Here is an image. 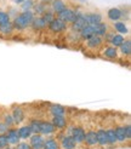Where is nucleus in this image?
<instances>
[{"mask_svg":"<svg viewBox=\"0 0 131 149\" xmlns=\"http://www.w3.org/2000/svg\"><path fill=\"white\" fill-rule=\"evenodd\" d=\"M118 52L123 57H130V54H131V40L130 39L124 40V42L118 47Z\"/></svg>","mask_w":131,"mask_h":149,"instance_id":"23","label":"nucleus"},{"mask_svg":"<svg viewBox=\"0 0 131 149\" xmlns=\"http://www.w3.org/2000/svg\"><path fill=\"white\" fill-rule=\"evenodd\" d=\"M124 40H125V35H121V34H118V33L114 32V34L112 35V38H111V40H109L108 44L118 49L121 44L124 42Z\"/></svg>","mask_w":131,"mask_h":149,"instance_id":"29","label":"nucleus"},{"mask_svg":"<svg viewBox=\"0 0 131 149\" xmlns=\"http://www.w3.org/2000/svg\"><path fill=\"white\" fill-rule=\"evenodd\" d=\"M50 114L51 115H66L67 114V109H66L64 106H62V104H51L50 106Z\"/></svg>","mask_w":131,"mask_h":149,"instance_id":"26","label":"nucleus"},{"mask_svg":"<svg viewBox=\"0 0 131 149\" xmlns=\"http://www.w3.org/2000/svg\"><path fill=\"white\" fill-rule=\"evenodd\" d=\"M17 131H18V136L21 138V141H28V138L32 136V131H31V127L29 125H21L20 127H17Z\"/></svg>","mask_w":131,"mask_h":149,"instance_id":"24","label":"nucleus"},{"mask_svg":"<svg viewBox=\"0 0 131 149\" xmlns=\"http://www.w3.org/2000/svg\"><path fill=\"white\" fill-rule=\"evenodd\" d=\"M41 17H43V19H44V21H45V22H46V23L49 24V23H50V22H51V21H52V19L55 18V17H56V15H55V13H54L52 11H51V10H49V9H47V10H46L45 12H44V13L41 15Z\"/></svg>","mask_w":131,"mask_h":149,"instance_id":"34","label":"nucleus"},{"mask_svg":"<svg viewBox=\"0 0 131 149\" xmlns=\"http://www.w3.org/2000/svg\"><path fill=\"white\" fill-rule=\"evenodd\" d=\"M56 129L55 126L52 125V123H51L50 120H41L40 123V135L43 136H51L54 135V133H56Z\"/></svg>","mask_w":131,"mask_h":149,"instance_id":"13","label":"nucleus"},{"mask_svg":"<svg viewBox=\"0 0 131 149\" xmlns=\"http://www.w3.org/2000/svg\"><path fill=\"white\" fill-rule=\"evenodd\" d=\"M85 26H86V21H85V17H84V13L78 12L77 18L70 23V31L73 33H79Z\"/></svg>","mask_w":131,"mask_h":149,"instance_id":"10","label":"nucleus"},{"mask_svg":"<svg viewBox=\"0 0 131 149\" xmlns=\"http://www.w3.org/2000/svg\"><path fill=\"white\" fill-rule=\"evenodd\" d=\"M101 55L103 58L106 59H109V61H115L118 59L119 57V52H118V49L112 46V45H106V46H102V50H101Z\"/></svg>","mask_w":131,"mask_h":149,"instance_id":"7","label":"nucleus"},{"mask_svg":"<svg viewBox=\"0 0 131 149\" xmlns=\"http://www.w3.org/2000/svg\"><path fill=\"white\" fill-rule=\"evenodd\" d=\"M113 31L118 34H121V35H128L129 34V27L128 24L125 23L124 21H116V22H113Z\"/></svg>","mask_w":131,"mask_h":149,"instance_id":"19","label":"nucleus"},{"mask_svg":"<svg viewBox=\"0 0 131 149\" xmlns=\"http://www.w3.org/2000/svg\"><path fill=\"white\" fill-rule=\"evenodd\" d=\"M84 144L89 149H95L96 147H98V144H97V137H96V130H95V129L85 130Z\"/></svg>","mask_w":131,"mask_h":149,"instance_id":"6","label":"nucleus"},{"mask_svg":"<svg viewBox=\"0 0 131 149\" xmlns=\"http://www.w3.org/2000/svg\"><path fill=\"white\" fill-rule=\"evenodd\" d=\"M29 27H31L33 31H43V29L47 28V23L43 19L41 16H34V18H33L32 23Z\"/></svg>","mask_w":131,"mask_h":149,"instance_id":"20","label":"nucleus"},{"mask_svg":"<svg viewBox=\"0 0 131 149\" xmlns=\"http://www.w3.org/2000/svg\"><path fill=\"white\" fill-rule=\"evenodd\" d=\"M66 7H67V4H66L64 0H51L50 3V10L55 15L62 11L63 9H66Z\"/></svg>","mask_w":131,"mask_h":149,"instance_id":"22","label":"nucleus"},{"mask_svg":"<svg viewBox=\"0 0 131 149\" xmlns=\"http://www.w3.org/2000/svg\"><path fill=\"white\" fill-rule=\"evenodd\" d=\"M43 149H61L60 148V142L56 137L52 136H47L44 141V146Z\"/></svg>","mask_w":131,"mask_h":149,"instance_id":"21","label":"nucleus"},{"mask_svg":"<svg viewBox=\"0 0 131 149\" xmlns=\"http://www.w3.org/2000/svg\"><path fill=\"white\" fill-rule=\"evenodd\" d=\"M47 29L51 33H54V34H61V33H64L68 29V24L66 23V22L61 21L60 18L55 17L47 24Z\"/></svg>","mask_w":131,"mask_h":149,"instance_id":"3","label":"nucleus"},{"mask_svg":"<svg viewBox=\"0 0 131 149\" xmlns=\"http://www.w3.org/2000/svg\"><path fill=\"white\" fill-rule=\"evenodd\" d=\"M6 137H7V141H9V144L10 146H16L21 138L18 136V131H17V127H15V126H12V127H9V130L6 131Z\"/></svg>","mask_w":131,"mask_h":149,"instance_id":"15","label":"nucleus"},{"mask_svg":"<svg viewBox=\"0 0 131 149\" xmlns=\"http://www.w3.org/2000/svg\"><path fill=\"white\" fill-rule=\"evenodd\" d=\"M78 34H79V36H80V39L85 41L86 39H89L90 36H92V35L95 34V33H93V26L86 24V26H85Z\"/></svg>","mask_w":131,"mask_h":149,"instance_id":"28","label":"nucleus"},{"mask_svg":"<svg viewBox=\"0 0 131 149\" xmlns=\"http://www.w3.org/2000/svg\"><path fill=\"white\" fill-rule=\"evenodd\" d=\"M114 132H115V138H116V143L119 144H124L128 142L126 136H125V131H124V124H118L114 127Z\"/></svg>","mask_w":131,"mask_h":149,"instance_id":"18","label":"nucleus"},{"mask_svg":"<svg viewBox=\"0 0 131 149\" xmlns=\"http://www.w3.org/2000/svg\"><path fill=\"white\" fill-rule=\"evenodd\" d=\"M47 9H49L47 5H45V4H43L41 1H39V3H35V4H34L32 11H33V13H34V16H41V15L45 12Z\"/></svg>","mask_w":131,"mask_h":149,"instance_id":"30","label":"nucleus"},{"mask_svg":"<svg viewBox=\"0 0 131 149\" xmlns=\"http://www.w3.org/2000/svg\"><path fill=\"white\" fill-rule=\"evenodd\" d=\"M13 26H12V22H7L5 24H0V34L5 35V36H9L13 33Z\"/></svg>","mask_w":131,"mask_h":149,"instance_id":"31","label":"nucleus"},{"mask_svg":"<svg viewBox=\"0 0 131 149\" xmlns=\"http://www.w3.org/2000/svg\"><path fill=\"white\" fill-rule=\"evenodd\" d=\"M7 130H9V126L5 125L3 121H0V135H3V133H6Z\"/></svg>","mask_w":131,"mask_h":149,"instance_id":"40","label":"nucleus"},{"mask_svg":"<svg viewBox=\"0 0 131 149\" xmlns=\"http://www.w3.org/2000/svg\"><path fill=\"white\" fill-rule=\"evenodd\" d=\"M84 17L86 21V24H90V26H95L97 23L103 22V16L100 12H86L84 13Z\"/></svg>","mask_w":131,"mask_h":149,"instance_id":"14","label":"nucleus"},{"mask_svg":"<svg viewBox=\"0 0 131 149\" xmlns=\"http://www.w3.org/2000/svg\"><path fill=\"white\" fill-rule=\"evenodd\" d=\"M78 12H79V11L73 10V9H70V7H66V9H63L62 11H60L58 13H56V17L60 18V19L63 21V22H66L67 24H70L72 22L77 18Z\"/></svg>","mask_w":131,"mask_h":149,"instance_id":"4","label":"nucleus"},{"mask_svg":"<svg viewBox=\"0 0 131 149\" xmlns=\"http://www.w3.org/2000/svg\"><path fill=\"white\" fill-rule=\"evenodd\" d=\"M67 133L72 136V138L75 141V143L78 146H83L84 144V138H85V129L80 125H74L72 127L68 129Z\"/></svg>","mask_w":131,"mask_h":149,"instance_id":"2","label":"nucleus"},{"mask_svg":"<svg viewBox=\"0 0 131 149\" xmlns=\"http://www.w3.org/2000/svg\"><path fill=\"white\" fill-rule=\"evenodd\" d=\"M40 123L41 120L39 119H32L31 121H29V127H31V131L32 133H39L40 132Z\"/></svg>","mask_w":131,"mask_h":149,"instance_id":"32","label":"nucleus"},{"mask_svg":"<svg viewBox=\"0 0 131 149\" xmlns=\"http://www.w3.org/2000/svg\"><path fill=\"white\" fill-rule=\"evenodd\" d=\"M4 149H15V146H10V144H9L7 147H5Z\"/></svg>","mask_w":131,"mask_h":149,"instance_id":"42","label":"nucleus"},{"mask_svg":"<svg viewBox=\"0 0 131 149\" xmlns=\"http://www.w3.org/2000/svg\"><path fill=\"white\" fill-rule=\"evenodd\" d=\"M7 146H9V141H7L5 133H3V135H0V149H4Z\"/></svg>","mask_w":131,"mask_h":149,"instance_id":"38","label":"nucleus"},{"mask_svg":"<svg viewBox=\"0 0 131 149\" xmlns=\"http://www.w3.org/2000/svg\"><path fill=\"white\" fill-rule=\"evenodd\" d=\"M34 4H35L34 0H24V1L21 4V9H22V11L32 10L33 6H34Z\"/></svg>","mask_w":131,"mask_h":149,"instance_id":"35","label":"nucleus"},{"mask_svg":"<svg viewBox=\"0 0 131 149\" xmlns=\"http://www.w3.org/2000/svg\"><path fill=\"white\" fill-rule=\"evenodd\" d=\"M15 149H32L29 146L28 141H20V142L15 146Z\"/></svg>","mask_w":131,"mask_h":149,"instance_id":"37","label":"nucleus"},{"mask_svg":"<svg viewBox=\"0 0 131 149\" xmlns=\"http://www.w3.org/2000/svg\"><path fill=\"white\" fill-rule=\"evenodd\" d=\"M124 131H125V136H126V139L128 142L131 138V125L130 124H124Z\"/></svg>","mask_w":131,"mask_h":149,"instance_id":"39","label":"nucleus"},{"mask_svg":"<svg viewBox=\"0 0 131 149\" xmlns=\"http://www.w3.org/2000/svg\"><path fill=\"white\" fill-rule=\"evenodd\" d=\"M106 135H107V141H108V146L109 148H114L116 147V138H115V132L114 127H107L106 129Z\"/></svg>","mask_w":131,"mask_h":149,"instance_id":"27","label":"nucleus"},{"mask_svg":"<svg viewBox=\"0 0 131 149\" xmlns=\"http://www.w3.org/2000/svg\"><path fill=\"white\" fill-rule=\"evenodd\" d=\"M11 115L13 118V121H15V125H21L26 120V113L22 107L20 106H15L12 107V110H11Z\"/></svg>","mask_w":131,"mask_h":149,"instance_id":"12","label":"nucleus"},{"mask_svg":"<svg viewBox=\"0 0 131 149\" xmlns=\"http://www.w3.org/2000/svg\"><path fill=\"white\" fill-rule=\"evenodd\" d=\"M10 21H11V17H10L9 12H5L3 10H0V24H5Z\"/></svg>","mask_w":131,"mask_h":149,"instance_id":"36","label":"nucleus"},{"mask_svg":"<svg viewBox=\"0 0 131 149\" xmlns=\"http://www.w3.org/2000/svg\"><path fill=\"white\" fill-rule=\"evenodd\" d=\"M33 18H34V13L32 10L21 11L11 21L13 29L15 31H24V29H27L29 26H31Z\"/></svg>","mask_w":131,"mask_h":149,"instance_id":"1","label":"nucleus"},{"mask_svg":"<svg viewBox=\"0 0 131 149\" xmlns=\"http://www.w3.org/2000/svg\"><path fill=\"white\" fill-rule=\"evenodd\" d=\"M103 44H105L103 38H102V36H98V35H95V34L92 36H90L89 39L85 40L86 47L90 49V50H98L103 46Z\"/></svg>","mask_w":131,"mask_h":149,"instance_id":"8","label":"nucleus"},{"mask_svg":"<svg viewBox=\"0 0 131 149\" xmlns=\"http://www.w3.org/2000/svg\"><path fill=\"white\" fill-rule=\"evenodd\" d=\"M96 137H97V144L101 148H109L108 141H107V135H106V129L100 126L96 130Z\"/></svg>","mask_w":131,"mask_h":149,"instance_id":"16","label":"nucleus"},{"mask_svg":"<svg viewBox=\"0 0 131 149\" xmlns=\"http://www.w3.org/2000/svg\"><path fill=\"white\" fill-rule=\"evenodd\" d=\"M3 123L5 125L9 126V127H12V126H15V121H13V118H12L11 113H5L3 115Z\"/></svg>","mask_w":131,"mask_h":149,"instance_id":"33","label":"nucleus"},{"mask_svg":"<svg viewBox=\"0 0 131 149\" xmlns=\"http://www.w3.org/2000/svg\"><path fill=\"white\" fill-rule=\"evenodd\" d=\"M58 142H60V148L61 149H77L78 144L75 143V141L72 138V136L69 133H63L62 136H60L57 138Z\"/></svg>","mask_w":131,"mask_h":149,"instance_id":"5","label":"nucleus"},{"mask_svg":"<svg viewBox=\"0 0 131 149\" xmlns=\"http://www.w3.org/2000/svg\"><path fill=\"white\" fill-rule=\"evenodd\" d=\"M12 1H13L15 4H18V5H21L22 3H23V1H24V0H12Z\"/></svg>","mask_w":131,"mask_h":149,"instance_id":"41","label":"nucleus"},{"mask_svg":"<svg viewBox=\"0 0 131 149\" xmlns=\"http://www.w3.org/2000/svg\"><path fill=\"white\" fill-rule=\"evenodd\" d=\"M50 121L52 123L57 131H62L68 127V119L66 118V115H54Z\"/></svg>","mask_w":131,"mask_h":149,"instance_id":"9","label":"nucleus"},{"mask_svg":"<svg viewBox=\"0 0 131 149\" xmlns=\"http://www.w3.org/2000/svg\"><path fill=\"white\" fill-rule=\"evenodd\" d=\"M45 136L40 135V133H32V136L28 138V143L32 149H43Z\"/></svg>","mask_w":131,"mask_h":149,"instance_id":"11","label":"nucleus"},{"mask_svg":"<svg viewBox=\"0 0 131 149\" xmlns=\"http://www.w3.org/2000/svg\"><path fill=\"white\" fill-rule=\"evenodd\" d=\"M109 31V26L105 22H101V23H97L93 26V33L95 35H98V36H102L103 38L105 34Z\"/></svg>","mask_w":131,"mask_h":149,"instance_id":"25","label":"nucleus"},{"mask_svg":"<svg viewBox=\"0 0 131 149\" xmlns=\"http://www.w3.org/2000/svg\"><path fill=\"white\" fill-rule=\"evenodd\" d=\"M107 18L111 22H116L123 18V10L120 7H111L107 10Z\"/></svg>","mask_w":131,"mask_h":149,"instance_id":"17","label":"nucleus"}]
</instances>
